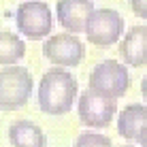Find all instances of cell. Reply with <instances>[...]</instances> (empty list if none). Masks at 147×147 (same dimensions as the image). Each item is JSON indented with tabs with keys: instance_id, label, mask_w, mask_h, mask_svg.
Returning <instances> with one entry per match:
<instances>
[{
	"instance_id": "6da1fadb",
	"label": "cell",
	"mask_w": 147,
	"mask_h": 147,
	"mask_svg": "<svg viewBox=\"0 0 147 147\" xmlns=\"http://www.w3.org/2000/svg\"><path fill=\"white\" fill-rule=\"evenodd\" d=\"M79 83L66 68L53 66L40 77L36 100L43 113L47 115H64L73 109L77 100Z\"/></svg>"
},
{
	"instance_id": "7a4b0ae2",
	"label": "cell",
	"mask_w": 147,
	"mask_h": 147,
	"mask_svg": "<svg viewBox=\"0 0 147 147\" xmlns=\"http://www.w3.org/2000/svg\"><path fill=\"white\" fill-rule=\"evenodd\" d=\"M34 81L28 68L11 64L0 70V109L15 111L28 105Z\"/></svg>"
},
{
	"instance_id": "3957f363",
	"label": "cell",
	"mask_w": 147,
	"mask_h": 147,
	"mask_svg": "<svg viewBox=\"0 0 147 147\" xmlns=\"http://www.w3.org/2000/svg\"><path fill=\"white\" fill-rule=\"evenodd\" d=\"M90 90L109 96V98H121L130 90V73L126 64L117 60H102L90 73Z\"/></svg>"
},
{
	"instance_id": "277c9868",
	"label": "cell",
	"mask_w": 147,
	"mask_h": 147,
	"mask_svg": "<svg viewBox=\"0 0 147 147\" xmlns=\"http://www.w3.org/2000/svg\"><path fill=\"white\" fill-rule=\"evenodd\" d=\"M15 26L26 38H32V40L47 38L53 28V15L49 4L40 2V0L22 2L15 11Z\"/></svg>"
},
{
	"instance_id": "5b68a950",
	"label": "cell",
	"mask_w": 147,
	"mask_h": 147,
	"mask_svg": "<svg viewBox=\"0 0 147 147\" xmlns=\"http://www.w3.org/2000/svg\"><path fill=\"white\" fill-rule=\"evenodd\" d=\"M124 17L115 9H94L85 26V38L96 47H111L121 38Z\"/></svg>"
},
{
	"instance_id": "8992f818",
	"label": "cell",
	"mask_w": 147,
	"mask_h": 147,
	"mask_svg": "<svg viewBox=\"0 0 147 147\" xmlns=\"http://www.w3.org/2000/svg\"><path fill=\"white\" fill-rule=\"evenodd\" d=\"M43 53L55 66L73 68V66H79L81 60L85 58V45L77 34L62 32V34H53L45 40Z\"/></svg>"
},
{
	"instance_id": "52a82bcc",
	"label": "cell",
	"mask_w": 147,
	"mask_h": 147,
	"mask_svg": "<svg viewBox=\"0 0 147 147\" xmlns=\"http://www.w3.org/2000/svg\"><path fill=\"white\" fill-rule=\"evenodd\" d=\"M77 113H79V119L83 121V126L107 128L117 113L115 98H109V96L96 92V90H85L77 102Z\"/></svg>"
},
{
	"instance_id": "ba28073f",
	"label": "cell",
	"mask_w": 147,
	"mask_h": 147,
	"mask_svg": "<svg viewBox=\"0 0 147 147\" xmlns=\"http://www.w3.org/2000/svg\"><path fill=\"white\" fill-rule=\"evenodd\" d=\"M92 13V0H58L55 2V15H58L60 26L73 34L85 32V26H88V19Z\"/></svg>"
},
{
	"instance_id": "9c48e42d",
	"label": "cell",
	"mask_w": 147,
	"mask_h": 147,
	"mask_svg": "<svg viewBox=\"0 0 147 147\" xmlns=\"http://www.w3.org/2000/svg\"><path fill=\"white\" fill-rule=\"evenodd\" d=\"M119 55L128 66L141 68L147 64V26H132L119 38Z\"/></svg>"
},
{
	"instance_id": "30bf717a",
	"label": "cell",
	"mask_w": 147,
	"mask_h": 147,
	"mask_svg": "<svg viewBox=\"0 0 147 147\" xmlns=\"http://www.w3.org/2000/svg\"><path fill=\"white\" fill-rule=\"evenodd\" d=\"M147 126V107L145 105H128L117 115V134L126 141H139L141 132Z\"/></svg>"
},
{
	"instance_id": "8fae6325",
	"label": "cell",
	"mask_w": 147,
	"mask_h": 147,
	"mask_svg": "<svg viewBox=\"0 0 147 147\" xmlns=\"http://www.w3.org/2000/svg\"><path fill=\"white\" fill-rule=\"evenodd\" d=\"M9 143L11 147H47V136L30 119H17L9 126Z\"/></svg>"
},
{
	"instance_id": "7c38bea8",
	"label": "cell",
	"mask_w": 147,
	"mask_h": 147,
	"mask_svg": "<svg viewBox=\"0 0 147 147\" xmlns=\"http://www.w3.org/2000/svg\"><path fill=\"white\" fill-rule=\"evenodd\" d=\"M24 55H26V43L15 32L0 30V64L2 66L17 64Z\"/></svg>"
},
{
	"instance_id": "4fadbf2b",
	"label": "cell",
	"mask_w": 147,
	"mask_h": 147,
	"mask_svg": "<svg viewBox=\"0 0 147 147\" xmlns=\"http://www.w3.org/2000/svg\"><path fill=\"white\" fill-rule=\"evenodd\" d=\"M73 147H113V143H111L109 136L88 130V132H81L77 136V141H75Z\"/></svg>"
},
{
	"instance_id": "5bb4252c",
	"label": "cell",
	"mask_w": 147,
	"mask_h": 147,
	"mask_svg": "<svg viewBox=\"0 0 147 147\" xmlns=\"http://www.w3.org/2000/svg\"><path fill=\"white\" fill-rule=\"evenodd\" d=\"M128 2H130V9H132V13L136 17L147 22V0H128Z\"/></svg>"
},
{
	"instance_id": "9a60e30c",
	"label": "cell",
	"mask_w": 147,
	"mask_h": 147,
	"mask_svg": "<svg viewBox=\"0 0 147 147\" xmlns=\"http://www.w3.org/2000/svg\"><path fill=\"white\" fill-rule=\"evenodd\" d=\"M141 94H143V98H145V102H147V75L143 77V81H141Z\"/></svg>"
},
{
	"instance_id": "2e32d148",
	"label": "cell",
	"mask_w": 147,
	"mask_h": 147,
	"mask_svg": "<svg viewBox=\"0 0 147 147\" xmlns=\"http://www.w3.org/2000/svg\"><path fill=\"white\" fill-rule=\"evenodd\" d=\"M139 143H141V147H147V126H145V130H143V132H141Z\"/></svg>"
},
{
	"instance_id": "e0dca14e",
	"label": "cell",
	"mask_w": 147,
	"mask_h": 147,
	"mask_svg": "<svg viewBox=\"0 0 147 147\" xmlns=\"http://www.w3.org/2000/svg\"><path fill=\"white\" fill-rule=\"evenodd\" d=\"M124 147H132V145H124Z\"/></svg>"
}]
</instances>
